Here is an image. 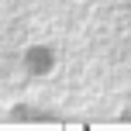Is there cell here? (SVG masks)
<instances>
[{
	"label": "cell",
	"mask_w": 131,
	"mask_h": 131,
	"mask_svg": "<svg viewBox=\"0 0 131 131\" xmlns=\"http://www.w3.org/2000/svg\"><path fill=\"white\" fill-rule=\"evenodd\" d=\"M52 48H31V52L24 55V66H28V72H35V76H41V72H48L52 69Z\"/></svg>",
	"instance_id": "6da1fadb"
}]
</instances>
